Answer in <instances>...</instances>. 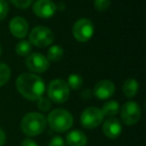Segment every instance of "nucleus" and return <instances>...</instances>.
Here are the masks:
<instances>
[{"mask_svg": "<svg viewBox=\"0 0 146 146\" xmlns=\"http://www.w3.org/2000/svg\"><path fill=\"white\" fill-rule=\"evenodd\" d=\"M16 89L24 98L31 101L38 100L45 92L44 81L35 73H22L15 81Z\"/></svg>", "mask_w": 146, "mask_h": 146, "instance_id": "f257e3e1", "label": "nucleus"}, {"mask_svg": "<svg viewBox=\"0 0 146 146\" xmlns=\"http://www.w3.org/2000/svg\"><path fill=\"white\" fill-rule=\"evenodd\" d=\"M46 125V118L39 112L27 113L21 120V130L29 137L40 135L45 130Z\"/></svg>", "mask_w": 146, "mask_h": 146, "instance_id": "f03ea898", "label": "nucleus"}, {"mask_svg": "<svg viewBox=\"0 0 146 146\" xmlns=\"http://www.w3.org/2000/svg\"><path fill=\"white\" fill-rule=\"evenodd\" d=\"M50 128L56 132L68 131L73 125V116L65 109H54L46 118Z\"/></svg>", "mask_w": 146, "mask_h": 146, "instance_id": "7ed1b4c3", "label": "nucleus"}, {"mask_svg": "<svg viewBox=\"0 0 146 146\" xmlns=\"http://www.w3.org/2000/svg\"><path fill=\"white\" fill-rule=\"evenodd\" d=\"M47 94L50 101L57 104H62L68 99L70 89L66 81H64L63 79H54L48 84Z\"/></svg>", "mask_w": 146, "mask_h": 146, "instance_id": "20e7f679", "label": "nucleus"}, {"mask_svg": "<svg viewBox=\"0 0 146 146\" xmlns=\"http://www.w3.org/2000/svg\"><path fill=\"white\" fill-rule=\"evenodd\" d=\"M54 34L52 30L46 26H36L29 34V42L37 47H47L52 44Z\"/></svg>", "mask_w": 146, "mask_h": 146, "instance_id": "39448f33", "label": "nucleus"}, {"mask_svg": "<svg viewBox=\"0 0 146 146\" xmlns=\"http://www.w3.org/2000/svg\"><path fill=\"white\" fill-rule=\"evenodd\" d=\"M104 115L98 107H87L80 115V123L86 129H94L102 123Z\"/></svg>", "mask_w": 146, "mask_h": 146, "instance_id": "423d86ee", "label": "nucleus"}, {"mask_svg": "<svg viewBox=\"0 0 146 146\" xmlns=\"http://www.w3.org/2000/svg\"><path fill=\"white\" fill-rule=\"evenodd\" d=\"M94 33L93 23L88 18H81L77 20L72 27V34L79 42L88 41Z\"/></svg>", "mask_w": 146, "mask_h": 146, "instance_id": "0eeeda50", "label": "nucleus"}, {"mask_svg": "<svg viewBox=\"0 0 146 146\" xmlns=\"http://www.w3.org/2000/svg\"><path fill=\"white\" fill-rule=\"evenodd\" d=\"M122 122L126 125H134L140 120L141 109L140 106L134 101H128L123 104L120 111Z\"/></svg>", "mask_w": 146, "mask_h": 146, "instance_id": "6e6552de", "label": "nucleus"}, {"mask_svg": "<svg viewBox=\"0 0 146 146\" xmlns=\"http://www.w3.org/2000/svg\"><path fill=\"white\" fill-rule=\"evenodd\" d=\"M25 65L33 73H43L49 68V60L41 53H30L25 59Z\"/></svg>", "mask_w": 146, "mask_h": 146, "instance_id": "1a4fd4ad", "label": "nucleus"}, {"mask_svg": "<svg viewBox=\"0 0 146 146\" xmlns=\"http://www.w3.org/2000/svg\"><path fill=\"white\" fill-rule=\"evenodd\" d=\"M33 12L40 18H50L55 14L57 6L51 0H36L33 4Z\"/></svg>", "mask_w": 146, "mask_h": 146, "instance_id": "9d476101", "label": "nucleus"}, {"mask_svg": "<svg viewBox=\"0 0 146 146\" xmlns=\"http://www.w3.org/2000/svg\"><path fill=\"white\" fill-rule=\"evenodd\" d=\"M115 92V85L112 81L108 79H103L98 81L95 84L93 89V93L96 98L101 100H105L110 98Z\"/></svg>", "mask_w": 146, "mask_h": 146, "instance_id": "9b49d317", "label": "nucleus"}, {"mask_svg": "<svg viewBox=\"0 0 146 146\" xmlns=\"http://www.w3.org/2000/svg\"><path fill=\"white\" fill-rule=\"evenodd\" d=\"M9 30L14 37L22 39L26 37V35L28 34V22L23 17H14V18L11 19L10 23H9Z\"/></svg>", "mask_w": 146, "mask_h": 146, "instance_id": "f8f14e48", "label": "nucleus"}, {"mask_svg": "<svg viewBox=\"0 0 146 146\" xmlns=\"http://www.w3.org/2000/svg\"><path fill=\"white\" fill-rule=\"evenodd\" d=\"M102 131L106 137L110 138V139H115L121 134L122 125L118 119L110 117L106 121H104L103 126H102Z\"/></svg>", "mask_w": 146, "mask_h": 146, "instance_id": "ddd939ff", "label": "nucleus"}, {"mask_svg": "<svg viewBox=\"0 0 146 146\" xmlns=\"http://www.w3.org/2000/svg\"><path fill=\"white\" fill-rule=\"evenodd\" d=\"M87 142V136L81 130H72L66 135V143L68 146H86Z\"/></svg>", "mask_w": 146, "mask_h": 146, "instance_id": "4468645a", "label": "nucleus"}, {"mask_svg": "<svg viewBox=\"0 0 146 146\" xmlns=\"http://www.w3.org/2000/svg\"><path fill=\"white\" fill-rule=\"evenodd\" d=\"M122 90H123V93L126 97L133 98L135 97L138 90H139V84L134 78H128L124 82Z\"/></svg>", "mask_w": 146, "mask_h": 146, "instance_id": "2eb2a0df", "label": "nucleus"}, {"mask_svg": "<svg viewBox=\"0 0 146 146\" xmlns=\"http://www.w3.org/2000/svg\"><path fill=\"white\" fill-rule=\"evenodd\" d=\"M120 106L119 103L115 100H111V101H108L102 106V113L104 116H108V117H113L116 114L119 112Z\"/></svg>", "mask_w": 146, "mask_h": 146, "instance_id": "dca6fc26", "label": "nucleus"}, {"mask_svg": "<svg viewBox=\"0 0 146 146\" xmlns=\"http://www.w3.org/2000/svg\"><path fill=\"white\" fill-rule=\"evenodd\" d=\"M64 50L60 45H52L47 51V59L53 62H58L62 59Z\"/></svg>", "mask_w": 146, "mask_h": 146, "instance_id": "f3484780", "label": "nucleus"}, {"mask_svg": "<svg viewBox=\"0 0 146 146\" xmlns=\"http://www.w3.org/2000/svg\"><path fill=\"white\" fill-rule=\"evenodd\" d=\"M31 49V43L27 40H21L15 46V52L19 55V56H27V55L30 54Z\"/></svg>", "mask_w": 146, "mask_h": 146, "instance_id": "a211bd4d", "label": "nucleus"}, {"mask_svg": "<svg viewBox=\"0 0 146 146\" xmlns=\"http://www.w3.org/2000/svg\"><path fill=\"white\" fill-rule=\"evenodd\" d=\"M67 85H68L69 89H73V90H77L79 89L80 87L82 86V84H83V79H82V77L80 75H78V74H70L68 77V79H67Z\"/></svg>", "mask_w": 146, "mask_h": 146, "instance_id": "6ab92c4d", "label": "nucleus"}, {"mask_svg": "<svg viewBox=\"0 0 146 146\" xmlns=\"http://www.w3.org/2000/svg\"><path fill=\"white\" fill-rule=\"evenodd\" d=\"M10 76L11 70L8 65H6L5 63H0V86L6 84Z\"/></svg>", "mask_w": 146, "mask_h": 146, "instance_id": "aec40b11", "label": "nucleus"}, {"mask_svg": "<svg viewBox=\"0 0 146 146\" xmlns=\"http://www.w3.org/2000/svg\"><path fill=\"white\" fill-rule=\"evenodd\" d=\"M37 107H38L39 110L43 112H47L50 110L51 108V101L48 99V98L45 97H40L38 100H37Z\"/></svg>", "mask_w": 146, "mask_h": 146, "instance_id": "412c9836", "label": "nucleus"}, {"mask_svg": "<svg viewBox=\"0 0 146 146\" xmlns=\"http://www.w3.org/2000/svg\"><path fill=\"white\" fill-rule=\"evenodd\" d=\"M111 0H94V7L98 11H105L109 8Z\"/></svg>", "mask_w": 146, "mask_h": 146, "instance_id": "4be33fe9", "label": "nucleus"}, {"mask_svg": "<svg viewBox=\"0 0 146 146\" xmlns=\"http://www.w3.org/2000/svg\"><path fill=\"white\" fill-rule=\"evenodd\" d=\"M14 6L19 9H26L32 4L33 0H10Z\"/></svg>", "mask_w": 146, "mask_h": 146, "instance_id": "5701e85b", "label": "nucleus"}, {"mask_svg": "<svg viewBox=\"0 0 146 146\" xmlns=\"http://www.w3.org/2000/svg\"><path fill=\"white\" fill-rule=\"evenodd\" d=\"M9 11V5L5 0H0V21L6 18Z\"/></svg>", "mask_w": 146, "mask_h": 146, "instance_id": "b1692460", "label": "nucleus"}, {"mask_svg": "<svg viewBox=\"0 0 146 146\" xmlns=\"http://www.w3.org/2000/svg\"><path fill=\"white\" fill-rule=\"evenodd\" d=\"M65 141L61 136H54L52 139L49 141L48 146H65Z\"/></svg>", "mask_w": 146, "mask_h": 146, "instance_id": "393cba45", "label": "nucleus"}, {"mask_svg": "<svg viewBox=\"0 0 146 146\" xmlns=\"http://www.w3.org/2000/svg\"><path fill=\"white\" fill-rule=\"evenodd\" d=\"M21 146H38V144L36 143V141L32 140L31 138H26L22 141Z\"/></svg>", "mask_w": 146, "mask_h": 146, "instance_id": "a878e982", "label": "nucleus"}, {"mask_svg": "<svg viewBox=\"0 0 146 146\" xmlns=\"http://www.w3.org/2000/svg\"><path fill=\"white\" fill-rule=\"evenodd\" d=\"M6 142V134L0 128V146H3Z\"/></svg>", "mask_w": 146, "mask_h": 146, "instance_id": "bb28decb", "label": "nucleus"}, {"mask_svg": "<svg viewBox=\"0 0 146 146\" xmlns=\"http://www.w3.org/2000/svg\"><path fill=\"white\" fill-rule=\"evenodd\" d=\"M1 52H2V49H1V45H0V55H1Z\"/></svg>", "mask_w": 146, "mask_h": 146, "instance_id": "cd10ccee", "label": "nucleus"}]
</instances>
